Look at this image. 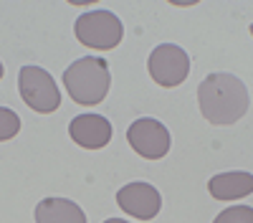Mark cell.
Returning <instances> with one entry per match:
<instances>
[{"label": "cell", "mask_w": 253, "mask_h": 223, "mask_svg": "<svg viewBox=\"0 0 253 223\" xmlns=\"http://www.w3.org/2000/svg\"><path fill=\"white\" fill-rule=\"evenodd\" d=\"M203 117L215 127H228L248 112V89L233 74H210L198 87Z\"/></svg>", "instance_id": "cell-1"}, {"label": "cell", "mask_w": 253, "mask_h": 223, "mask_svg": "<svg viewBox=\"0 0 253 223\" xmlns=\"http://www.w3.org/2000/svg\"><path fill=\"white\" fill-rule=\"evenodd\" d=\"M63 84H66L69 96L81 107H94L101 104L109 94V84H112V74H109V64L104 58H79L76 64H71L63 71Z\"/></svg>", "instance_id": "cell-2"}, {"label": "cell", "mask_w": 253, "mask_h": 223, "mask_svg": "<svg viewBox=\"0 0 253 223\" xmlns=\"http://www.w3.org/2000/svg\"><path fill=\"white\" fill-rule=\"evenodd\" d=\"M74 31H76L79 44L89 48H99V51H109L119 46V41L124 36L122 20L112 10H89L79 15Z\"/></svg>", "instance_id": "cell-3"}, {"label": "cell", "mask_w": 253, "mask_h": 223, "mask_svg": "<svg viewBox=\"0 0 253 223\" xmlns=\"http://www.w3.org/2000/svg\"><path fill=\"white\" fill-rule=\"evenodd\" d=\"M18 89L23 101L36 112H56L61 104V94L53 76L41 66H23L18 74Z\"/></svg>", "instance_id": "cell-4"}, {"label": "cell", "mask_w": 253, "mask_h": 223, "mask_svg": "<svg viewBox=\"0 0 253 223\" xmlns=\"http://www.w3.org/2000/svg\"><path fill=\"white\" fill-rule=\"evenodd\" d=\"M150 76L155 79V84L160 87H180L190 74V56L185 53V48H180L177 44H160L147 61Z\"/></svg>", "instance_id": "cell-5"}, {"label": "cell", "mask_w": 253, "mask_h": 223, "mask_svg": "<svg viewBox=\"0 0 253 223\" xmlns=\"http://www.w3.org/2000/svg\"><path fill=\"white\" fill-rule=\"evenodd\" d=\"M126 139H129L132 150L147 160H160L170 152V132L162 122L152 117H142L132 122V127L126 130Z\"/></svg>", "instance_id": "cell-6"}, {"label": "cell", "mask_w": 253, "mask_h": 223, "mask_svg": "<svg viewBox=\"0 0 253 223\" xmlns=\"http://www.w3.org/2000/svg\"><path fill=\"white\" fill-rule=\"evenodd\" d=\"M117 203H119V208L124 213H129L132 218L150 221L160 213L162 198H160L157 188L150 185V182H129V185H124L117 193Z\"/></svg>", "instance_id": "cell-7"}, {"label": "cell", "mask_w": 253, "mask_h": 223, "mask_svg": "<svg viewBox=\"0 0 253 223\" xmlns=\"http://www.w3.org/2000/svg\"><path fill=\"white\" fill-rule=\"evenodd\" d=\"M69 134L76 145L86 150H101L104 145H109L112 139V125L107 117L101 114H79L71 119Z\"/></svg>", "instance_id": "cell-8"}, {"label": "cell", "mask_w": 253, "mask_h": 223, "mask_svg": "<svg viewBox=\"0 0 253 223\" xmlns=\"http://www.w3.org/2000/svg\"><path fill=\"white\" fill-rule=\"evenodd\" d=\"M208 190L215 200H238L253 193V175L243 170L213 175L208 182Z\"/></svg>", "instance_id": "cell-9"}, {"label": "cell", "mask_w": 253, "mask_h": 223, "mask_svg": "<svg viewBox=\"0 0 253 223\" xmlns=\"http://www.w3.org/2000/svg\"><path fill=\"white\" fill-rule=\"evenodd\" d=\"M36 223H86V216L69 198H46L36 206Z\"/></svg>", "instance_id": "cell-10"}, {"label": "cell", "mask_w": 253, "mask_h": 223, "mask_svg": "<svg viewBox=\"0 0 253 223\" xmlns=\"http://www.w3.org/2000/svg\"><path fill=\"white\" fill-rule=\"evenodd\" d=\"M213 223H253V208L251 206H230L215 216Z\"/></svg>", "instance_id": "cell-11"}, {"label": "cell", "mask_w": 253, "mask_h": 223, "mask_svg": "<svg viewBox=\"0 0 253 223\" xmlns=\"http://www.w3.org/2000/svg\"><path fill=\"white\" fill-rule=\"evenodd\" d=\"M0 117H3V132H0V137H3V139H10V137L18 132L20 119H18V114H15V112H10L8 107L0 109Z\"/></svg>", "instance_id": "cell-12"}, {"label": "cell", "mask_w": 253, "mask_h": 223, "mask_svg": "<svg viewBox=\"0 0 253 223\" xmlns=\"http://www.w3.org/2000/svg\"><path fill=\"white\" fill-rule=\"evenodd\" d=\"M104 223H126V221H122V218H109V221H104Z\"/></svg>", "instance_id": "cell-13"}, {"label": "cell", "mask_w": 253, "mask_h": 223, "mask_svg": "<svg viewBox=\"0 0 253 223\" xmlns=\"http://www.w3.org/2000/svg\"><path fill=\"white\" fill-rule=\"evenodd\" d=\"M251 36H253V23H251Z\"/></svg>", "instance_id": "cell-14"}]
</instances>
